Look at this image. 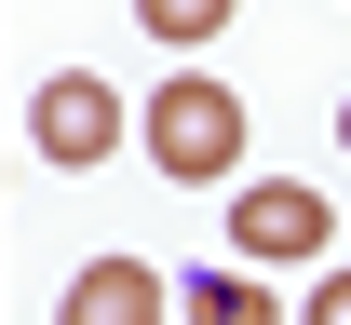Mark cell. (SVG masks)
Returning <instances> with one entry per match:
<instances>
[{"instance_id":"obj_1","label":"cell","mask_w":351,"mask_h":325,"mask_svg":"<svg viewBox=\"0 0 351 325\" xmlns=\"http://www.w3.org/2000/svg\"><path fill=\"white\" fill-rule=\"evenodd\" d=\"M135 149H149L176 190H217V177H243V95H230L217 68H176V82L135 109Z\"/></svg>"},{"instance_id":"obj_2","label":"cell","mask_w":351,"mask_h":325,"mask_svg":"<svg viewBox=\"0 0 351 325\" xmlns=\"http://www.w3.org/2000/svg\"><path fill=\"white\" fill-rule=\"evenodd\" d=\"M27 149H41L54 177H82V163H108V149H122V95L95 82V68H54V82L27 95Z\"/></svg>"},{"instance_id":"obj_3","label":"cell","mask_w":351,"mask_h":325,"mask_svg":"<svg viewBox=\"0 0 351 325\" xmlns=\"http://www.w3.org/2000/svg\"><path fill=\"white\" fill-rule=\"evenodd\" d=\"M324 231H338V217H324V190H298V177H243L230 190V244H243V258H324Z\"/></svg>"},{"instance_id":"obj_4","label":"cell","mask_w":351,"mask_h":325,"mask_svg":"<svg viewBox=\"0 0 351 325\" xmlns=\"http://www.w3.org/2000/svg\"><path fill=\"white\" fill-rule=\"evenodd\" d=\"M176 284L149 271V258H95V271H68V298H54V325H162Z\"/></svg>"},{"instance_id":"obj_5","label":"cell","mask_w":351,"mask_h":325,"mask_svg":"<svg viewBox=\"0 0 351 325\" xmlns=\"http://www.w3.org/2000/svg\"><path fill=\"white\" fill-rule=\"evenodd\" d=\"M176 325H298V312H270L257 271H189L176 284Z\"/></svg>"},{"instance_id":"obj_6","label":"cell","mask_w":351,"mask_h":325,"mask_svg":"<svg viewBox=\"0 0 351 325\" xmlns=\"http://www.w3.org/2000/svg\"><path fill=\"white\" fill-rule=\"evenodd\" d=\"M230 14H243V0H135V27H149V41H176V54H189V41H217Z\"/></svg>"},{"instance_id":"obj_7","label":"cell","mask_w":351,"mask_h":325,"mask_svg":"<svg viewBox=\"0 0 351 325\" xmlns=\"http://www.w3.org/2000/svg\"><path fill=\"white\" fill-rule=\"evenodd\" d=\"M298 325H351V271H324V284H311V312Z\"/></svg>"},{"instance_id":"obj_8","label":"cell","mask_w":351,"mask_h":325,"mask_svg":"<svg viewBox=\"0 0 351 325\" xmlns=\"http://www.w3.org/2000/svg\"><path fill=\"white\" fill-rule=\"evenodd\" d=\"M338 149H351V109H338Z\"/></svg>"}]
</instances>
